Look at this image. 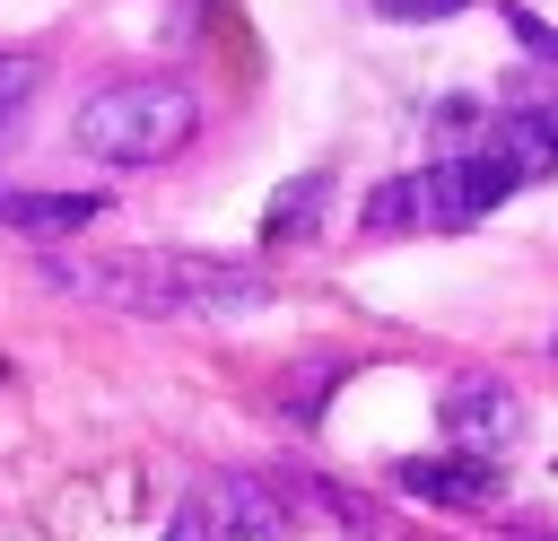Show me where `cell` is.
<instances>
[{"label": "cell", "mask_w": 558, "mask_h": 541, "mask_svg": "<svg viewBox=\"0 0 558 541\" xmlns=\"http://www.w3.org/2000/svg\"><path fill=\"white\" fill-rule=\"evenodd\" d=\"M44 279L70 297H96L113 314H253L270 305V279L244 262H209V253H44Z\"/></svg>", "instance_id": "obj_1"}, {"label": "cell", "mask_w": 558, "mask_h": 541, "mask_svg": "<svg viewBox=\"0 0 558 541\" xmlns=\"http://www.w3.org/2000/svg\"><path fill=\"white\" fill-rule=\"evenodd\" d=\"M78 148L87 157H113V166H157L174 148H192L201 131V96L183 79H105L87 105H78Z\"/></svg>", "instance_id": "obj_2"}, {"label": "cell", "mask_w": 558, "mask_h": 541, "mask_svg": "<svg viewBox=\"0 0 558 541\" xmlns=\"http://www.w3.org/2000/svg\"><path fill=\"white\" fill-rule=\"evenodd\" d=\"M514 192V175L488 148H453L418 175H392L366 192V236H410V227H480L497 201Z\"/></svg>", "instance_id": "obj_3"}, {"label": "cell", "mask_w": 558, "mask_h": 541, "mask_svg": "<svg viewBox=\"0 0 558 541\" xmlns=\"http://www.w3.org/2000/svg\"><path fill=\"white\" fill-rule=\"evenodd\" d=\"M288 524H296V506H288V489H279V480L218 471V480H201V489L174 506L166 541H244V532H288Z\"/></svg>", "instance_id": "obj_4"}, {"label": "cell", "mask_w": 558, "mask_h": 541, "mask_svg": "<svg viewBox=\"0 0 558 541\" xmlns=\"http://www.w3.org/2000/svg\"><path fill=\"white\" fill-rule=\"evenodd\" d=\"M436 419H445V436H453V445L497 454V445H514V436H523V393H514L506 375H453V384H445V401H436Z\"/></svg>", "instance_id": "obj_5"}, {"label": "cell", "mask_w": 558, "mask_h": 541, "mask_svg": "<svg viewBox=\"0 0 558 541\" xmlns=\"http://www.w3.org/2000/svg\"><path fill=\"white\" fill-rule=\"evenodd\" d=\"M392 489L418 497V506H453V515H471V506H488L506 480H497L488 454H410V462H392Z\"/></svg>", "instance_id": "obj_6"}, {"label": "cell", "mask_w": 558, "mask_h": 541, "mask_svg": "<svg viewBox=\"0 0 558 541\" xmlns=\"http://www.w3.org/2000/svg\"><path fill=\"white\" fill-rule=\"evenodd\" d=\"M471 148H488L514 183H532V175H549V166H558V105H514V113H497Z\"/></svg>", "instance_id": "obj_7"}, {"label": "cell", "mask_w": 558, "mask_h": 541, "mask_svg": "<svg viewBox=\"0 0 558 541\" xmlns=\"http://www.w3.org/2000/svg\"><path fill=\"white\" fill-rule=\"evenodd\" d=\"M87 218H105V192H9L0 183V227L9 236H78Z\"/></svg>", "instance_id": "obj_8"}, {"label": "cell", "mask_w": 558, "mask_h": 541, "mask_svg": "<svg viewBox=\"0 0 558 541\" xmlns=\"http://www.w3.org/2000/svg\"><path fill=\"white\" fill-rule=\"evenodd\" d=\"M323 201H331V175H296V183H279L270 209H262V236H270V244H305L314 218H323Z\"/></svg>", "instance_id": "obj_9"}, {"label": "cell", "mask_w": 558, "mask_h": 541, "mask_svg": "<svg viewBox=\"0 0 558 541\" xmlns=\"http://www.w3.org/2000/svg\"><path fill=\"white\" fill-rule=\"evenodd\" d=\"M340 375H349V358H305V366L279 384V410H288L296 428H314V419H323V393H331Z\"/></svg>", "instance_id": "obj_10"}, {"label": "cell", "mask_w": 558, "mask_h": 541, "mask_svg": "<svg viewBox=\"0 0 558 541\" xmlns=\"http://www.w3.org/2000/svg\"><path fill=\"white\" fill-rule=\"evenodd\" d=\"M26 96H35V61L26 52H0V131L26 113Z\"/></svg>", "instance_id": "obj_11"}, {"label": "cell", "mask_w": 558, "mask_h": 541, "mask_svg": "<svg viewBox=\"0 0 558 541\" xmlns=\"http://www.w3.org/2000/svg\"><path fill=\"white\" fill-rule=\"evenodd\" d=\"M506 26H514V35L532 44V52H549V61H558V26H549V17H532L523 0H506Z\"/></svg>", "instance_id": "obj_12"}, {"label": "cell", "mask_w": 558, "mask_h": 541, "mask_svg": "<svg viewBox=\"0 0 558 541\" xmlns=\"http://www.w3.org/2000/svg\"><path fill=\"white\" fill-rule=\"evenodd\" d=\"M384 17H401V26H436V17H453V9H471V0H375Z\"/></svg>", "instance_id": "obj_13"}, {"label": "cell", "mask_w": 558, "mask_h": 541, "mask_svg": "<svg viewBox=\"0 0 558 541\" xmlns=\"http://www.w3.org/2000/svg\"><path fill=\"white\" fill-rule=\"evenodd\" d=\"M506 541H558V532H506Z\"/></svg>", "instance_id": "obj_14"}, {"label": "cell", "mask_w": 558, "mask_h": 541, "mask_svg": "<svg viewBox=\"0 0 558 541\" xmlns=\"http://www.w3.org/2000/svg\"><path fill=\"white\" fill-rule=\"evenodd\" d=\"M549 358H558V332H549Z\"/></svg>", "instance_id": "obj_15"}]
</instances>
